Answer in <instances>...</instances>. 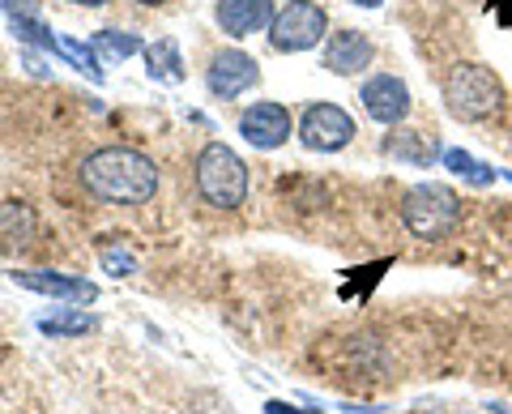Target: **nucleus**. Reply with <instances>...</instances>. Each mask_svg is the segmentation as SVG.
<instances>
[{
  "label": "nucleus",
  "mask_w": 512,
  "mask_h": 414,
  "mask_svg": "<svg viewBox=\"0 0 512 414\" xmlns=\"http://www.w3.org/2000/svg\"><path fill=\"white\" fill-rule=\"evenodd\" d=\"M73 5H86V9H99V5H107V0H73Z\"/></svg>",
  "instance_id": "b1692460"
},
{
  "label": "nucleus",
  "mask_w": 512,
  "mask_h": 414,
  "mask_svg": "<svg viewBox=\"0 0 512 414\" xmlns=\"http://www.w3.org/2000/svg\"><path fill=\"white\" fill-rule=\"evenodd\" d=\"M94 52L124 60V56L141 52V39L137 35H124V30H99V35H94Z\"/></svg>",
  "instance_id": "aec40b11"
},
{
  "label": "nucleus",
  "mask_w": 512,
  "mask_h": 414,
  "mask_svg": "<svg viewBox=\"0 0 512 414\" xmlns=\"http://www.w3.org/2000/svg\"><path fill=\"white\" fill-rule=\"evenodd\" d=\"M355 5H363V9H380L384 0H355Z\"/></svg>",
  "instance_id": "393cba45"
},
{
  "label": "nucleus",
  "mask_w": 512,
  "mask_h": 414,
  "mask_svg": "<svg viewBox=\"0 0 512 414\" xmlns=\"http://www.w3.org/2000/svg\"><path fill=\"white\" fill-rule=\"evenodd\" d=\"M359 99L367 107V116H372L376 124H402L406 120V111H410V90L402 77H393V73H376V77H367L363 90H359Z\"/></svg>",
  "instance_id": "0eeeda50"
},
{
  "label": "nucleus",
  "mask_w": 512,
  "mask_h": 414,
  "mask_svg": "<svg viewBox=\"0 0 512 414\" xmlns=\"http://www.w3.org/2000/svg\"><path fill=\"white\" fill-rule=\"evenodd\" d=\"M137 5H163V0H137Z\"/></svg>",
  "instance_id": "a878e982"
},
{
  "label": "nucleus",
  "mask_w": 512,
  "mask_h": 414,
  "mask_svg": "<svg viewBox=\"0 0 512 414\" xmlns=\"http://www.w3.org/2000/svg\"><path fill=\"white\" fill-rule=\"evenodd\" d=\"M265 414H299V410H291L286 402H269V406H265Z\"/></svg>",
  "instance_id": "5701e85b"
},
{
  "label": "nucleus",
  "mask_w": 512,
  "mask_h": 414,
  "mask_svg": "<svg viewBox=\"0 0 512 414\" xmlns=\"http://www.w3.org/2000/svg\"><path fill=\"white\" fill-rule=\"evenodd\" d=\"M43 333H52V338H77V333L90 329V316L86 312H52L39 321Z\"/></svg>",
  "instance_id": "6ab92c4d"
},
{
  "label": "nucleus",
  "mask_w": 512,
  "mask_h": 414,
  "mask_svg": "<svg viewBox=\"0 0 512 414\" xmlns=\"http://www.w3.org/2000/svg\"><path fill=\"white\" fill-rule=\"evenodd\" d=\"M146 65H150V77H158V82H184V60H180L175 39H158L154 47H146Z\"/></svg>",
  "instance_id": "4468645a"
},
{
  "label": "nucleus",
  "mask_w": 512,
  "mask_h": 414,
  "mask_svg": "<svg viewBox=\"0 0 512 414\" xmlns=\"http://www.w3.org/2000/svg\"><path fill=\"white\" fill-rule=\"evenodd\" d=\"M256 77H261V65L239 52V47H227V52H218L210 60V73H205V82H210V90L218 94V99H239L244 90L256 86Z\"/></svg>",
  "instance_id": "6e6552de"
},
{
  "label": "nucleus",
  "mask_w": 512,
  "mask_h": 414,
  "mask_svg": "<svg viewBox=\"0 0 512 414\" xmlns=\"http://www.w3.org/2000/svg\"><path fill=\"white\" fill-rule=\"evenodd\" d=\"M372 56H376V47L363 30H338V35H329V43H325V69L338 77L363 73L372 65Z\"/></svg>",
  "instance_id": "f8f14e48"
},
{
  "label": "nucleus",
  "mask_w": 512,
  "mask_h": 414,
  "mask_svg": "<svg viewBox=\"0 0 512 414\" xmlns=\"http://www.w3.org/2000/svg\"><path fill=\"white\" fill-rule=\"evenodd\" d=\"M103 265L107 269H124V274H133V257H124V252H103Z\"/></svg>",
  "instance_id": "4be33fe9"
},
{
  "label": "nucleus",
  "mask_w": 512,
  "mask_h": 414,
  "mask_svg": "<svg viewBox=\"0 0 512 414\" xmlns=\"http://www.w3.org/2000/svg\"><path fill=\"white\" fill-rule=\"evenodd\" d=\"M274 0H218V26L231 39H248L274 26Z\"/></svg>",
  "instance_id": "9b49d317"
},
{
  "label": "nucleus",
  "mask_w": 512,
  "mask_h": 414,
  "mask_svg": "<svg viewBox=\"0 0 512 414\" xmlns=\"http://www.w3.org/2000/svg\"><path fill=\"white\" fill-rule=\"evenodd\" d=\"M39 235V218L26 201H5L0 205V244L9 248H26Z\"/></svg>",
  "instance_id": "ddd939ff"
},
{
  "label": "nucleus",
  "mask_w": 512,
  "mask_h": 414,
  "mask_svg": "<svg viewBox=\"0 0 512 414\" xmlns=\"http://www.w3.org/2000/svg\"><path fill=\"white\" fill-rule=\"evenodd\" d=\"M56 56H64L73 69H82L90 82H103V65H99V56H94V47H86V43H77V39H64V35H60Z\"/></svg>",
  "instance_id": "2eb2a0df"
},
{
  "label": "nucleus",
  "mask_w": 512,
  "mask_h": 414,
  "mask_svg": "<svg viewBox=\"0 0 512 414\" xmlns=\"http://www.w3.org/2000/svg\"><path fill=\"white\" fill-rule=\"evenodd\" d=\"M325 30H329V18L316 0H291V5H282L274 13L269 43H274L278 52H308V47L325 39Z\"/></svg>",
  "instance_id": "39448f33"
},
{
  "label": "nucleus",
  "mask_w": 512,
  "mask_h": 414,
  "mask_svg": "<svg viewBox=\"0 0 512 414\" xmlns=\"http://www.w3.org/2000/svg\"><path fill=\"white\" fill-rule=\"evenodd\" d=\"M13 282L26 286L35 295H52V299H69V304H94L99 286L86 278H69V274H47V269H13Z\"/></svg>",
  "instance_id": "9d476101"
},
{
  "label": "nucleus",
  "mask_w": 512,
  "mask_h": 414,
  "mask_svg": "<svg viewBox=\"0 0 512 414\" xmlns=\"http://www.w3.org/2000/svg\"><path fill=\"white\" fill-rule=\"evenodd\" d=\"M13 22V35H18L22 43H30V47H43V52H56V43H60V35L52 26H43L39 18H9Z\"/></svg>",
  "instance_id": "dca6fc26"
},
{
  "label": "nucleus",
  "mask_w": 512,
  "mask_h": 414,
  "mask_svg": "<svg viewBox=\"0 0 512 414\" xmlns=\"http://www.w3.org/2000/svg\"><path fill=\"white\" fill-rule=\"evenodd\" d=\"M197 188L201 197L214 205V210H235L248 197V167L231 146L210 141L197 158Z\"/></svg>",
  "instance_id": "20e7f679"
},
{
  "label": "nucleus",
  "mask_w": 512,
  "mask_h": 414,
  "mask_svg": "<svg viewBox=\"0 0 512 414\" xmlns=\"http://www.w3.org/2000/svg\"><path fill=\"white\" fill-rule=\"evenodd\" d=\"M82 184L90 197L111 205H146L158 188V171L146 154L128 146H107L82 163Z\"/></svg>",
  "instance_id": "f257e3e1"
},
{
  "label": "nucleus",
  "mask_w": 512,
  "mask_h": 414,
  "mask_svg": "<svg viewBox=\"0 0 512 414\" xmlns=\"http://www.w3.org/2000/svg\"><path fill=\"white\" fill-rule=\"evenodd\" d=\"M444 103L457 120L466 124H483L495 111L504 107V86L487 65H474V60H461L444 73Z\"/></svg>",
  "instance_id": "f03ea898"
},
{
  "label": "nucleus",
  "mask_w": 512,
  "mask_h": 414,
  "mask_svg": "<svg viewBox=\"0 0 512 414\" xmlns=\"http://www.w3.org/2000/svg\"><path fill=\"white\" fill-rule=\"evenodd\" d=\"M402 222L414 240H444L461 222V201L448 184H414L402 197Z\"/></svg>",
  "instance_id": "7ed1b4c3"
},
{
  "label": "nucleus",
  "mask_w": 512,
  "mask_h": 414,
  "mask_svg": "<svg viewBox=\"0 0 512 414\" xmlns=\"http://www.w3.org/2000/svg\"><path fill=\"white\" fill-rule=\"evenodd\" d=\"M0 9H5L9 18H39L43 13L39 0H0Z\"/></svg>",
  "instance_id": "412c9836"
},
{
  "label": "nucleus",
  "mask_w": 512,
  "mask_h": 414,
  "mask_svg": "<svg viewBox=\"0 0 512 414\" xmlns=\"http://www.w3.org/2000/svg\"><path fill=\"white\" fill-rule=\"evenodd\" d=\"M239 137L256 150H278L286 137H291V111L282 103H252L244 116H239Z\"/></svg>",
  "instance_id": "1a4fd4ad"
},
{
  "label": "nucleus",
  "mask_w": 512,
  "mask_h": 414,
  "mask_svg": "<svg viewBox=\"0 0 512 414\" xmlns=\"http://www.w3.org/2000/svg\"><path fill=\"white\" fill-rule=\"evenodd\" d=\"M350 137H355V120H350L338 103H312L299 120V141L320 154L350 146Z\"/></svg>",
  "instance_id": "423d86ee"
},
{
  "label": "nucleus",
  "mask_w": 512,
  "mask_h": 414,
  "mask_svg": "<svg viewBox=\"0 0 512 414\" xmlns=\"http://www.w3.org/2000/svg\"><path fill=\"white\" fill-rule=\"evenodd\" d=\"M384 150L393 158H414V163H431V154H436V146H431L423 133H397V137H389Z\"/></svg>",
  "instance_id": "f3484780"
},
{
  "label": "nucleus",
  "mask_w": 512,
  "mask_h": 414,
  "mask_svg": "<svg viewBox=\"0 0 512 414\" xmlns=\"http://www.w3.org/2000/svg\"><path fill=\"white\" fill-rule=\"evenodd\" d=\"M444 167L457 171L461 180H470V184H491V180H495V171L483 167V163H474L466 150H444Z\"/></svg>",
  "instance_id": "a211bd4d"
}]
</instances>
